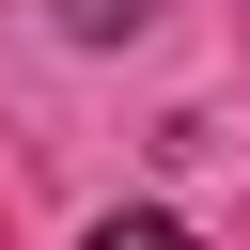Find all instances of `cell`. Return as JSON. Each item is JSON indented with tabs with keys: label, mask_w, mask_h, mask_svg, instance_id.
Returning a JSON list of instances; mask_svg holds the SVG:
<instances>
[{
	"label": "cell",
	"mask_w": 250,
	"mask_h": 250,
	"mask_svg": "<svg viewBox=\"0 0 250 250\" xmlns=\"http://www.w3.org/2000/svg\"><path fill=\"white\" fill-rule=\"evenodd\" d=\"M125 16H141V0H62V31H125Z\"/></svg>",
	"instance_id": "cell-2"
},
{
	"label": "cell",
	"mask_w": 250,
	"mask_h": 250,
	"mask_svg": "<svg viewBox=\"0 0 250 250\" xmlns=\"http://www.w3.org/2000/svg\"><path fill=\"white\" fill-rule=\"evenodd\" d=\"M94 250H203L188 219H94Z\"/></svg>",
	"instance_id": "cell-1"
}]
</instances>
